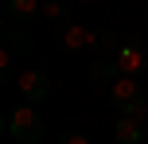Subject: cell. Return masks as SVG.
Returning a JSON list of instances; mask_svg holds the SVG:
<instances>
[{"mask_svg": "<svg viewBox=\"0 0 148 144\" xmlns=\"http://www.w3.org/2000/svg\"><path fill=\"white\" fill-rule=\"evenodd\" d=\"M4 132H8L12 140H20V144L43 140V132H47L43 113H39L35 105H16V109H8V113H4Z\"/></svg>", "mask_w": 148, "mask_h": 144, "instance_id": "1", "label": "cell"}, {"mask_svg": "<svg viewBox=\"0 0 148 144\" xmlns=\"http://www.w3.org/2000/svg\"><path fill=\"white\" fill-rule=\"evenodd\" d=\"M51 74L47 70H39V66H31V70H23L20 74V93H23V105H39V101H47L51 98Z\"/></svg>", "mask_w": 148, "mask_h": 144, "instance_id": "2", "label": "cell"}, {"mask_svg": "<svg viewBox=\"0 0 148 144\" xmlns=\"http://www.w3.org/2000/svg\"><path fill=\"white\" fill-rule=\"evenodd\" d=\"M117 70H121V78H140V74H148V47L144 43L121 47V51H117Z\"/></svg>", "mask_w": 148, "mask_h": 144, "instance_id": "3", "label": "cell"}, {"mask_svg": "<svg viewBox=\"0 0 148 144\" xmlns=\"http://www.w3.org/2000/svg\"><path fill=\"white\" fill-rule=\"evenodd\" d=\"M113 144H148V121L121 117L117 129H113Z\"/></svg>", "mask_w": 148, "mask_h": 144, "instance_id": "4", "label": "cell"}, {"mask_svg": "<svg viewBox=\"0 0 148 144\" xmlns=\"http://www.w3.org/2000/svg\"><path fill=\"white\" fill-rule=\"evenodd\" d=\"M109 98H113V105L125 113V109H129V105H136L144 93H140V82H136V78H117V82L109 86Z\"/></svg>", "mask_w": 148, "mask_h": 144, "instance_id": "5", "label": "cell"}, {"mask_svg": "<svg viewBox=\"0 0 148 144\" xmlns=\"http://www.w3.org/2000/svg\"><path fill=\"white\" fill-rule=\"evenodd\" d=\"M35 16H43V0H8V8H4V20L8 23H23V27Z\"/></svg>", "mask_w": 148, "mask_h": 144, "instance_id": "6", "label": "cell"}, {"mask_svg": "<svg viewBox=\"0 0 148 144\" xmlns=\"http://www.w3.org/2000/svg\"><path fill=\"white\" fill-rule=\"evenodd\" d=\"M59 47L62 51H90L94 47V31H86L82 23H66L59 31Z\"/></svg>", "mask_w": 148, "mask_h": 144, "instance_id": "7", "label": "cell"}, {"mask_svg": "<svg viewBox=\"0 0 148 144\" xmlns=\"http://www.w3.org/2000/svg\"><path fill=\"white\" fill-rule=\"evenodd\" d=\"M117 78H121L117 59H97V62H90V70H86V82H94V86H113Z\"/></svg>", "mask_w": 148, "mask_h": 144, "instance_id": "8", "label": "cell"}, {"mask_svg": "<svg viewBox=\"0 0 148 144\" xmlns=\"http://www.w3.org/2000/svg\"><path fill=\"white\" fill-rule=\"evenodd\" d=\"M4 47H8L12 55L31 51V27H23V23H8V20H4Z\"/></svg>", "mask_w": 148, "mask_h": 144, "instance_id": "9", "label": "cell"}, {"mask_svg": "<svg viewBox=\"0 0 148 144\" xmlns=\"http://www.w3.org/2000/svg\"><path fill=\"white\" fill-rule=\"evenodd\" d=\"M90 51H94L97 59H109L113 51H121V47H117V31H109V27H97V31H94V47H90Z\"/></svg>", "mask_w": 148, "mask_h": 144, "instance_id": "10", "label": "cell"}, {"mask_svg": "<svg viewBox=\"0 0 148 144\" xmlns=\"http://www.w3.org/2000/svg\"><path fill=\"white\" fill-rule=\"evenodd\" d=\"M43 16H47V20H66L70 8L62 4V0H47V4H43Z\"/></svg>", "mask_w": 148, "mask_h": 144, "instance_id": "11", "label": "cell"}, {"mask_svg": "<svg viewBox=\"0 0 148 144\" xmlns=\"http://www.w3.org/2000/svg\"><path fill=\"white\" fill-rule=\"evenodd\" d=\"M12 59H16V55L4 47V51H0V78H4V82H8V74H12Z\"/></svg>", "mask_w": 148, "mask_h": 144, "instance_id": "12", "label": "cell"}, {"mask_svg": "<svg viewBox=\"0 0 148 144\" xmlns=\"http://www.w3.org/2000/svg\"><path fill=\"white\" fill-rule=\"evenodd\" d=\"M59 144H90V136H86V132H62Z\"/></svg>", "mask_w": 148, "mask_h": 144, "instance_id": "13", "label": "cell"}]
</instances>
